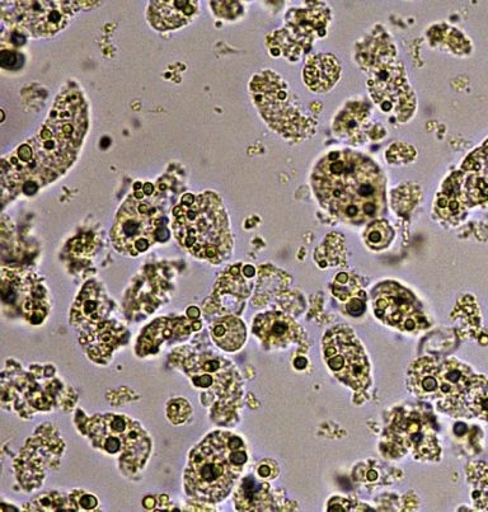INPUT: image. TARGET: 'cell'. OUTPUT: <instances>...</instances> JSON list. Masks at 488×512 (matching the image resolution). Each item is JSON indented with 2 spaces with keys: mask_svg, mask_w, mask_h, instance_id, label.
<instances>
[{
  "mask_svg": "<svg viewBox=\"0 0 488 512\" xmlns=\"http://www.w3.org/2000/svg\"><path fill=\"white\" fill-rule=\"evenodd\" d=\"M341 74L340 61L331 54H317L307 60L303 70V78L312 92L325 93L331 91L339 82Z\"/></svg>",
  "mask_w": 488,
  "mask_h": 512,
  "instance_id": "16",
  "label": "cell"
},
{
  "mask_svg": "<svg viewBox=\"0 0 488 512\" xmlns=\"http://www.w3.org/2000/svg\"><path fill=\"white\" fill-rule=\"evenodd\" d=\"M154 504H156V502H154L152 497H147V499L144 501V506L147 507V509H153Z\"/></svg>",
  "mask_w": 488,
  "mask_h": 512,
  "instance_id": "33",
  "label": "cell"
},
{
  "mask_svg": "<svg viewBox=\"0 0 488 512\" xmlns=\"http://www.w3.org/2000/svg\"><path fill=\"white\" fill-rule=\"evenodd\" d=\"M258 476L262 478H269L271 476V468L269 467V465H260V468H258Z\"/></svg>",
  "mask_w": 488,
  "mask_h": 512,
  "instance_id": "30",
  "label": "cell"
},
{
  "mask_svg": "<svg viewBox=\"0 0 488 512\" xmlns=\"http://www.w3.org/2000/svg\"><path fill=\"white\" fill-rule=\"evenodd\" d=\"M368 120V107L364 103L355 102L353 106L345 108L344 114H340L335 120V131L340 136H351L356 129Z\"/></svg>",
  "mask_w": 488,
  "mask_h": 512,
  "instance_id": "24",
  "label": "cell"
},
{
  "mask_svg": "<svg viewBox=\"0 0 488 512\" xmlns=\"http://www.w3.org/2000/svg\"><path fill=\"white\" fill-rule=\"evenodd\" d=\"M467 478L472 486V499L476 509L488 511V464L476 462L469 464Z\"/></svg>",
  "mask_w": 488,
  "mask_h": 512,
  "instance_id": "23",
  "label": "cell"
},
{
  "mask_svg": "<svg viewBox=\"0 0 488 512\" xmlns=\"http://www.w3.org/2000/svg\"><path fill=\"white\" fill-rule=\"evenodd\" d=\"M328 368L354 391H365L372 383L370 364L359 338L349 327H333L323 337Z\"/></svg>",
  "mask_w": 488,
  "mask_h": 512,
  "instance_id": "8",
  "label": "cell"
},
{
  "mask_svg": "<svg viewBox=\"0 0 488 512\" xmlns=\"http://www.w3.org/2000/svg\"><path fill=\"white\" fill-rule=\"evenodd\" d=\"M197 2H182V0H171V2H150L148 18L152 26L161 31L172 30V28L186 25L194 18Z\"/></svg>",
  "mask_w": 488,
  "mask_h": 512,
  "instance_id": "17",
  "label": "cell"
},
{
  "mask_svg": "<svg viewBox=\"0 0 488 512\" xmlns=\"http://www.w3.org/2000/svg\"><path fill=\"white\" fill-rule=\"evenodd\" d=\"M439 363L431 358L415 361L408 370V385L417 397L436 399L439 391Z\"/></svg>",
  "mask_w": 488,
  "mask_h": 512,
  "instance_id": "19",
  "label": "cell"
},
{
  "mask_svg": "<svg viewBox=\"0 0 488 512\" xmlns=\"http://www.w3.org/2000/svg\"><path fill=\"white\" fill-rule=\"evenodd\" d=\"M167 413L173 424L180 425L190 417L191 407L189 403L183 401V399H177V401L171 402L170 405H168Z\"/></svg>",
  "mask_w": 488,
  "mask_h": 512,
  "instance_id": "26",
  "label": "cell"
},
{
  "mask_svg": "<svg viewBox=\"0 0 488 512\" xmlns=\"http://www.w3.org/2000/svg\"><path fill=\"white\" fill-rule=\"evenodd\" d=\"M467 205L462 196L461 172H455L444 182L443 187L436 196L435 210L441 219L450 224H459L467 213Z\"/></svg>",
  "mask_w": 488,
  "mask_h": 512,
  "instance_id": "18",
  "label": "cell"
},
{
  "mask_svg": "<svg viewBox=\"0 0 488 512\" xmlns=\"http://www.w3.org/2000/svg\"><path fill=\"white\" fill-rule=\"evenodd\" d=\"M215 344L225 351H237L246 342L247 331L241 319L225 317L215 321L211 328Z\"/></svg>",
  "mask_w": 488,
  "mask_h": 512,
  "instance_id": "20",
  "label": "cell"
},
{
  "mask_svg": "<svg viewBox=\"0 0 488 512\" xmlns=\"http://www.w3.org/2000/svg\"><path fill=\"white\" fill-rule=\"evenodd\" d=\"M462 196L467 208L488 204V140L469 155L461 171Z\"/></svg>",
  "mask_w": 488,
  "mask_h": 512,
  "instance_id": "13",
  "label": "cell"
},
{
  "mask_svg": "<svg viewBox=\"0 0 488 512\" xmlns=\"http://www.w3.org/2000/svg\"><path fill=\"white\" fill-rule=\"evenodd\" d=\"M375 316L388 326L405 332H415L427 326L421 305L410 290L392 281L373 290Z\"/></svg>",
  "mask_w": 488,
  "mask_h": 512,
  "instance_id": "10",
  "label": "cell"
},
{
  "mask_svg": "<svg viewBox=\"0 0 488 512\" xmlns=\"http://www.w3.org/2000/svg\"><path fill=\"white\" fill-rule=\"evenodd\" d=\"M473 371L469 366L450 359L439 365V391L436 401L441 410L453 416H467L466 396L473 377Z\"/></svg>",
  "mask_w": 488,
  "mask_h": 512,
  "instance_id": "12",
  "label": "cell"
},
{
  "mask_svg": "<svg viewBox=\"0 0 488 512\" xmlns=\"http://www.w3.org/2000/svg\"><path fill=\"white\" fill-rule=\"evenodd\" d=\"M187 314H189V317L191 318H197L200 316L199 309L197 308H190L189 310H187Z\"/></svg>",
  "mask_w": 488,
  "mask_h": 512,
  "instance_id": "32",
  "label": "cell"
},
{
  "mask_svg": "<svg viewBox=\"0 0 488 512\" xmlns=\"http://www.w3.org/2000/svg\"><path fill=\"white\" fill-rule=\"evenodd\" d=\"M12 41H13V44L23 45V44H25L26 39L21 34H13Z\"/></svg>",
  "mask_w": 488,
  "mask_h": 512,
  "instance_id": "31",
  "label": "cell"
},
{
  "mask_svg": "<svg viewBox=\"0 0 488 512\" xmlns=\"http://www.w3.org/2000/svg\"><path fill=\"white\" fill-rule=\"evenodd\" d=\"M251 92L262 117L283 136L304 139L314 133L317 121L294 101L288 83L272 72L257 74Z\"/></svg>",
  "mask_w": 488,
  "mask_h": 512,
  "instance_id": "6",
  "label": "cell"
},
{
  "mask_svg": "<svg viewBox=\"0 0 488 512\" xmlns=\"http://www.w3.org/2000/svg\"><path fill=\"white\" fill-rule=\"evenodd\" d=\"M39 190V185H37L34 181H28L26 183H23L22 191L23 194L27 196H31L36 194V191Z\"/></svg>",
  "mask_w": 488,
  "mask_h": 512,
  "instance_id": "28",
  "label": "cell"
},
{
  "mask_svg": "<svg viewBox=\"0 0 488 512\" xmlns=\"http://www.w3.org/2000/svg\"><path fill=\"white\" fill-rule=\"evenodd\" d=\"M107 305L105 299L101 297V291L93 288L92 284L86 286L77 305H75L74 316L78 319H91L97 321L105 316Z\"/></svg>",
  "mask_w": 488,
  "mask_h": 512,
  "instance_id": "22",
  "label": "cell"
},
{
  "mask_svg": "<svg viewBox=\"0 0 488 512\" xmlns=\"http://www.w3.org/2000/svg\"><path fill=\"white\" fill-rule=\"evenodd\" d=\"M81 506L83 509L91 510L97 506V500L91 495H84L81 500Z\"/></svg>",
  "mask_w": 488,
  "mask_h": 512,
  "instance_id": "29",
  "label": "cell"
},
{
  "mask_svg": "<svg viewBox=\"0 0 488 512\" xmlns=\"http://www.w3.org/2000/svg\"><path fill=\"white\" fill-rule=\"evenodd\" d=\"M150 192H152V186L145 185V194L150 195Z\"/></svg>",
  "mask_w": 488,
  "mask_h": 512,
  "instance_id": "34",
  "label": "cell"
},
{
  "mask_svg": "<svg viewBox=\"0 0 488 512\" xmlns=\"http://www.w3.org/2000/svg\"><path fill=\"white\" fill-rule=\"evenodd\" d=\"M466 415L488 421V379L482 375L473 377L466 396Z\"/></svg>",
  "mask_w": 488,
  "mask_h": 512,
  "instance_id": "21",
  "label": "cell"
},
{
  "mask_svg": "<svg viewBox=\"0 0 488 512\" xmlns=\"http://www.w3.org/2000/svg\"><path fill=\"white\" fill-rule=\"evenodd\" d=\"M394 233L391 225L384 220H377L365 230V242L373 250H383L392 242Z\"/></svg>",
  "mask_w": 488,
  "mask_h": 512,
  "instance_id": "25",
  "label": "cell"
},
{
  "mask_svg": "<svg viewBox=\"0 0 488 512\" xmlns=\"http://www.w3.org/2000/svg\"><path fill=\"white\" fill-rule=\"evenodd\" d=\"M356 59L368 72L370 96L384 112L393 114L400 121L410 119L416 102L408 86L405 69L397 61V49L386 32H375L359 42Z\"/></svg>",
  "mask_w": 488,
  "mask_h": 512,
  "instance_id": "5",
  "label": "cell"
},
{
  "mask_svg": "<svg viewBox=\"0 0 488 512\" xmlns=\"http://www.w3.org/2000/svg\"><path fill=\"white\" fill-rule=\"evenodd\" d=\"M393 427L398 443L414 450L416 458L434 460L439 457L440 449L433 432L414 413H407L394 422Z\"/></svg>",
  "mask_w": 488,
  "mask_h": 512,
  "instance_id": "14",
  "label": "cell"
},
{
  "mask_svg": "<svg viewBox=\"0 0 488 512\" xmlns=\"http://www.w3.org/2000/svg\"><path fill=\"white\" fill-rule=\"evenodd\" d=\"M312 189L318 203L342 222H372L386 206V177L372 158L354 150H335L317 163Z\"/></svg>",
  "mask_w": 488,
  "mask_h": 512,
  "instance_id": "1",
  "label": "cell"
},
{
  "mask_svg": "<svg viewBox=\"0 0 488 512\" xmlns=\"http://www.w3.org/2000/svg\"><path fill=\"white\" fill-rule=\"evenodd\" d=\"M23 58L21 54L13 51H3L0 55V64L4 69H17L22 67Z\"/></svg>",
  "mask_w": 488,
  "mask_h": 512,
  "instance_id": "27",
  "label": "cell"
},
{
  "mask_svg": "<svg viewBox=\"0 0 488 512\" xmlns=\"http://www.w3.org/2000/svg\"><path fill=\"white\" fill-rule=\"evenodd\" d=\"M247 459L241 438L231 432H214L190 455L185 473L187 493L200 501H222L231 493Z\"/></svg>",
  "mask_w": 488,
  "mask_h": 512,
  "instance_id": "3",
  "label": "cell"
},
{
  "mask_svg": "<svg viewBox=\"0 0 488 512\" xmlns=\"http://www.w3.org/2000/svg\"><path fill=\"white\" fill-rule=\"evenodd\" d=\"M162 216L157 208L138 199H130L122 206L111 236L117 250L138 256L157 241Z\"/></svg>",
  "mask_w": 488,
  "mask_h": 512,
  "instance_id": "9",
  "label": "cell"
},
{
  "mask_svg": "<svg viewBox=\"0 0 488 512\" xmlns=\"http://www.w3.org/2000/svg\"><path fill=\"white\" fill-rule=\"evenodd\" d=\"M173 230L185 250L219 263L231 255L233 239L227 213L215 194L186 195L173 210Z\"/></svg>",
  "mask_w": 488,
  "mask_h": 512,
  "instance_id": "4",
  "label": "cell"
},
{
  "mask_svg": "<svg viewBox=\"0 0 488 512\" xmlns=\"http://www.w3.org/2000/svg\"><path fill=\"white\" fill-rule=\"evenodd\" d=\"M93 444L109 454H121V463L136 472L148 458L150 443L142 427L124 416H96L88 425Z\"/></svg>",
  "mask_w": 488,
  "mask_h": 512,
  "instance_id": "7",
  "label": "cell"
},
{
  "mask_svg": "<svg viewBox=\"0 0 488 512\" xmlns=\"http://www.w3.org/2000/svg\"><path fill=\"white\" fill-rule=\"evenodd\" d=\"M253 332L267 346L283 347L299 336L298 324L280 313L261 314L253 322Z\"/></svg>",
  "mask_w": 488,
  "mask_h": 512,
  "instance_id": "15",
  "label": "cell"
},
{
  "mask_svg": "<svg viewBox=\"0 0 488 512\" xmlns=\"http://www.w3.org/2000/svg\"><path fill=\"white\" fill-rule=\"evenodd\" d=\"M87 130V106L81 92L69 89L58 97L41 133L31 142L32 159L21 176L39 172L37 185L53 181L73 163Z\"/></svg>",
  "mask_w": 488,
  "mask_h": 512,
  "instance_id": "2",
  "label": "cell"
},
{
  "mask_svg": "<svg viewBox=\"0 0 488 512\" xmlns=\"http://www.w3.org/2000/svg\"><path fill=\"white\" fill-rule=\"evenodd\" d=\"M18 25L36 36L54 35L89 2H13Z\"/></svg>",
  "mask_w": 488,
  "mask_h": 512,
  "instance_id": "11",
  "label": "cell"
}]
</instances>
